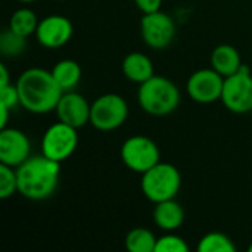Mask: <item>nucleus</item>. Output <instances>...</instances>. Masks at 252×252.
I'll use <instances>...</instances> for the list:
<instances>
[{"instance_id": "obj_15", "label": "nucleus", "mask_w": 252, "mask_h": 252, "mask_svg": "<svg viewBox=\"0 0 252 252\" xmlns=\"http://www.w3.org/2000/svg\"><path fill=\"white\" fill-rule=\"evenodd\" d=\"M242 59L236 47L230 44L217 46L211 55V66L224 78L236 74L242 66Z\"/></svg>"}, {"instance_id": "obj_6", "label": "nucleus", "mask_w": 252, "mask_h": 252, "mask_svg": "<svg viewBox=\"0 0 252 252\" xmlns=\"http://www.w3.org/2000/svg\"><path fill=\"white\" fill-rule=\"evenodd\" d=\"M223 105L233 114H247L252 111V75L250 68L241 69L224 78L221 99Z\"/></svg>"}, {"instance_id": "obj_5", "label": "nucleus", "mask_w": 252, "mask_h": 252, "mask_svg": "<svg viewBox=\"0 0 252 252\" xmlns=\"http://www.w3.org/2000/svg\"><path fill=\"white\" fill-rule=\"evenodd\" d=\"M128 117L126 99L115 93L99 96L90 108V124L99 131H112L121 127Z\"/></svg>"}, {"instance_id": "obj_1", "label": "nucleus", "mask_w": 252, "mask_h": 252, "mask_svg": "<svg viewBox=\"0 0 252 252\" xmlns=\"http://www.w3.org/2000/svg\"><path fill=\"white\" fill-rule=\"evenodd\" d=\"M21 105L31 114H47L56 109L63 90L56 83L52 71L43 68H30L24 71L18 81Z\"/></svg>"}, {"instance_id": "obj_14", "label": "nucleus", "mask_w": 252, "mask_h": 252, "mask_svg": "<svg viewBox=\"0 0 252 252\" xmlns=\"http://www.w3.org/2000/svg\"><path fill=\"white\" fill-rule=\"evenodd\" d=\"M154 223L164 232H174L177 230L185 221V211L179 202L174 199L162 201L155 204L152 213Z\"/></svg>"}, {"instance_id": "obj_13", "label": "nucleus", "mask_w": 252, "mask_h": 252, "mask_svg": "<svg viewBox=\"0 0 252 252\" xmlns=\"http://www.w3.org/2000/svg\"><path fill=\"white\" fill-rule=\"evenodd\" d=\"M90 108L92 105H89L87 99L83 94L69 90L63 92L55 111L59 121L80 128L90 123Z\"/></svg>"}, {"instance_id": "obj_17", "label": "nucleus", "mask_w": 252, "mask_h": 252, "mask_svg": "<svg viewBox=\"0 0 252 252\" xmlns=\"http://www.w3.org/2000/svg\"><path fill=\"white\" fill-rule=\"evenodd\" d=\"M52 74L61 89L63 92H69L81 80V66L72 59H62L53 66Z\"/></svg>"}, {"instance_id": "obj_27", "label": "nucleus", "mask_w": 252, "mask_h": 252, "mask_svg": "<svg viewBox=\"0 0 252 252\" xmlns=\"http://www.w3.org/2000/svg\"><path fill=\"white\" fill-rule=\"evenodd\" d=\"M9 112H10V109H9V108H6V106L0 105V114H1V120H0V130L6 127V124H7V115H9Z\"/></svg>"}, {"instance_id": "obj_3", "label": "nucleus", "mask_w": 252, "mask_h": 252, "mask_svg": "<svg viewBox=\"0 0 252 252\" xmlns=\"http://www.w3.org/2000/svg\"><path fill=\"white\" fill-rule=\"evenodd\" d=\"M137 100L146 114L164 117L177 109L180 103V92L171 80L154 75L140 84Z\"/></svg>"}, {"instance_id": "obj_22", "label": "nucleus", "mask_w": 252, "mask_h": 252, "mask_svg": "<svg viewBox=\"0 0 252 252\" xmlns=\"http://www.w3.org/2000/svg\"><path fill=\"white\" fill-rule=\"evenodd\" d=\"M18 192V179L16 170L13 167L0 164V198L7 199Z\"/></svg>"}, {"instance_id": "obj_28", "label": "nucleus", "mask_w": 252, "mask_h": 252, "mask_svg": "<svg viewBox=\"0 0 252 252\" xmlns=\"http://www.w3.org/2000/svg\"><path fill=\"white\" fill-rule=\"evenodd\" d=\"M18 1H22V3H32V1H37V0H18Z\"/></svg>"}, {"instance_id": "obj_10", "label": "nucleus", "mask_w": 252, "mask_h": 252, "mask_svg": "<svg viewBox=\"0 0 252 252\" xmlns=\"http://www.w3.org/2000/svg\"><path fill=\"white\" fill-rule=\"evenodd\" d=\"M224 77L216 69L195 71L188 80V93L198 103H213L221 99Z\"/></svg>"}, {"instance_id": "obj_24", "label": "nucleus", "mask_w": 252, "mask_h": 252, "mask_svg": "<svg viewBox=\"0 0 252 252\" xmlns=\"http://www.w3.org/2000/svg\"><path fill=\"white\" fill-rule=\"evenodd\" d=\"M0 105L9 108L10 111H12L16 105H21L19 93H18L16 84H7V86H4V87H0Z\"/></svg>"}, {"instance_id": "obj_7", "label": "nucleus", "mask_w": 252, "mask_h": 252, "mask_svg": "<svg viewBox=\"0 0 252 252\" xmlns=\"http://www.w3.org/2000/svg\"><path fill=\"white\" fill-rule=\"evenodd\" d=\"M159 157L157 143L146 136H131L121 146V159L124 165L139 174H143L157 165Z\"/></svg>"}, {"instance_id": "obj_16", "label": "nucleus", "mask_w": 252, "mask_h": 252, "mask_svg": "<svg viewBox=\"0 0 252 252\" xmlns=\"http://www.w3.org/2000/svg\"><path fill=\"white\" fill-rule=\"evenodd\" d=\"M123 72L127 80L137 83V84H142L155 75L152 61L140 52H133L124 58Z\"/></svg>"}, {"instance_id": "obj_18", "label": "nucleus", "mask_w": 252, "mask_h": 252, "mask_svg": "<svg viewBox=\"0 0 252 252\" xmlns=\"http://www.w3.org/2000/svg\"><path fill=\"white\" fill-rule=\"evenodd\" d=\"M157 236L146 227H136L130 230L124 239L126 250L130 252H155Z\"/></svg>"}, {"instance_id": "obj_25", "label": "nucleus", "mask_w": 252, "mask_h": 252, "mask_svg": "<svg viewBox=\"0 0 252 252\" xmlns=\"http://www.w3.org/2000/svg\"><path fill=\"white\" fill-rule=\"evenodd\" d=\"M137 9L143 13H152L161 9L162 0H134Z\"/></svg>"}, {"instance_id": "obj_9", "label": "nucleus", "mask_w": 252, "mask_h": 252, "mask_svg": "<svg viewBox=\"0 0 252 252\" xmlns=\"http://www.w3.org/2000/svg\"><path fill=\"white\" fill-rule=\"evenodd\" d=\"M140 32L143 41L151 49H165L171 44L176 35V24L170 15L157 10L152 13H143L140 21Z\"/></svg>"}, {"instance_id": "obj_4", "label": "nucleus", "mask_w": 252, "mask_h": 252, "mask_svg": "<svg viewBox=\"0 0 252 252\" xmlns=\"http://www.w3.org/2000/svg\"><path fill=\"white\" fill-rule=\"evenodd\" d=\"M142 192L154 204L174 199L182 186V176L177 167L168 162H158L142 174Z\"/></svg>"}, {"instance_id": "obj_21", "label": "nucleus", "mask_w": 252, "mask_h": 252, "mask_svg": "<svg viewBox=\"0 0 252 252\" xmlns=\"http://www.w3.org/2000/svg\"><path fill=\"white\" fill-rule=\"evenodd\" d=\"M25 38L27 37H22V35L16 34L10 28L4 30L1 32V35H0V52H1V55L6 56V58L19 56L27 47Z\"/></svg>"}, {"instance_id": "obj_20", "label": "nucleus", "mask_w": 252, "mask_h": 252, "mask_svg": "<svg viewBox=\"0 0 252 252\" xmlns=\"http://www.w3.org/2000/svg\"><path fill=\"white\" fill-rule=\"evenodd\" d=\"M196 250L199 252H235L236 247L224 233L211 232L199 241Z\"/></svg>"}, {"instance_id": "obj_29", "label": "nucleus", "mask_w": 252, "mask_h": 252, "mask_svg": "<svg viewBox=\"0 0 252 252\" xmlns=\"http://www.w3.org/2000/svg\"><path fill=\"white\" fill-rule=\"evenodd\" d=\"M248 250H250V252H252V244L250 245V248H248Z\"/></svg>"}, {"instance_id": "obj_26", "label": "nucleus", "mask_w": 252, "mask_h": 252, "mask_svg": "<svg viewBox=\"0 0 252 252\" xmlns=\"http://www.w3.org/2000/svg\"><path fill=\"white\" fill-rule=\"evenodd\" d=\"M7 84H10V83H9V72H7V69H6V66L1 63V65H0V87H4V86H7Z\"/></svg>"}, {"instance_id": "obj_12", "label": "nucleus", "mask_w": 252, "mask_h": 252, "mask_svg": "<svg viewBox=\"0 0 252 252\" xmlns=\"http://www.w3.org/2000/svg\"><path fill=\"white\" fill-rule=\"evenodd\" d=\"M72 22L62 15H50L38 22L35 35L41 46L58 49L66 44L72 37Z\"/></svg>"}, {"instance_id": "obj_19", "label": "nucleus", "mask_w": 252, "mask_h": 252, "mask_svg": "<svg viewBox=\"0 0 252 252\" xmlns=\"http://www.w3.org/2000/svg\"><path fill=\"white\" fill-rule=\"evenodd\" d=\"M38 22L40 21L37 19L35 12H32L31 9L22 7V9H18L16 12H13V15L10 16L9 28L22 37H28L37 31Z\"/></svg>"}, {"instance_id": "obj_2", "label": "nucleus", "mask_w": 252, "mask_h": 252, "mask_svg": "<svg viewBox=\"0 0 252 252\" xmlns=\"http://www.w3.org/2000/svg\"><path fill=\"white\" fill-rule=\"evenodd\" d=\"M61 176V162L46 155H34L16 167L18 193L31 201H43L50 198Z\"/></svg>"}, {"instance_id": "obj_8", "label": "nucleus", "mask_w": 252, "mask_h": 252, "mask_svg": "<svg viewBox=\"0 0 252 252\" xmlns=\"http://www.w3.org/2000/svg\"><path fill=\"white\" fill-rule=\"evenodd\" d=\"M77 145V128L59 121L44 131L41 137V154L53 161L62 162L75 152Z\"/></svg>"}, {"instance_id": "obj_23", "label": "nucleus", "mask_w": 252, "mask_h": 252, "mask_svg": "<svg viewBox=\"0 0 252 252\" xmlns=\"http://www.w3.org/2000/svg\"><path fill=\"white\" fill-rule=\"evenodd\" d=\"M189 251V245L186 244V241L177 235H173L171 232H168L167 235L158 238L157 241V247L155 252H188Z\"/></svg>"}, {"instance_id": "obj_11", "label": "nucleus", "mask_w": 252, "mask_h": 252, "mask_svg": "<svg viewBox=\"0 0 252 252\" xmlns=\"http://www.w3.org/2000/svg\"><path fill=\"white\" fill-rule=\"evenodd\" d=\"M31 145L27 134L18 128L0 130V164L16 168L31 155Z\"/></svg>"}]
</instances>
